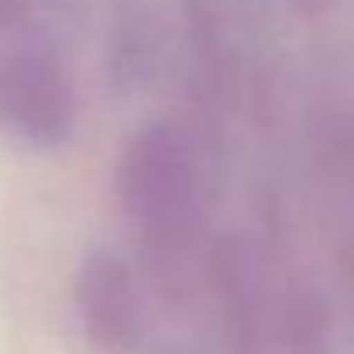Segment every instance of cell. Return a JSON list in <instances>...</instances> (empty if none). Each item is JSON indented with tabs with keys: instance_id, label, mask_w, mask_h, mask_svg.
Here are the masks:
<instances>
[{
	"instance_id": "cell-2",
	"label": "cell",
	"mask_w": 354,
	"mask_h": 354,
	"mask_svg": "<svg viewBox=\"0 0 354 354\" xmlns=\"http://www.w3.org/2000/svg\"><path fill=\"white\" fill-rule=\"evenodd\" d=\"M76 83L38 35H0V131L28 148H62L76 131Z\"/></svg>"
},
{
	"instance_id": "cell-3",
	"label": "cell",
	"mask_w": 354,
	"mask_h": 354,
	"mask_svg": "<svg viewBox=\"0 0 354 354\" xmlns=\"http://www.w3.org/2000/svg\"><path fill=\"white\" fill-rule=\"evenodd\" d=\"M73 303L83 337L104 354L127 351L141 334V289L114 251H90L76 265Z\"/></svg>"
},
{
	"instance_id": "cell-1",
	"label": "cell",
	"mask_w": 354,
	"mask_h": 354,
	"mask_svg": "<svg viewBox=\"0 0 354 354\" xmlns=\"http://www.w3.org/2000/svg\"><path fill=\"white\" fill-rule=\"evenodd\" d=\"M114 196L158 258L183 254L200 221V176L186 138L172 124L148 120L120 145Z\"/></svg>"
},
{
	"instance_id": "cell-5",
	"label": "cell",
	"mask_w": 354,
	"mask_h": 354,
	"mask_svg": "<svg viewBox=\"0 0 354 354\" xmlns=\"http://www.w3.org/2000/svg\"><path fill=\"white\" fill-rule=\"evenodd\" d=\"M35 0H0V35L10 31H24L31 21Z\"/></svg>"
},
{
	"instance_id": "cell-4",
	"label": "cell",
	"mask_w": 354,
	"mask_h": 354,
	"mask_svg": "<svg viewBox=\"0 0 354 354\" xmlns=\"http://www.w3.org/2000/svg\"><path fill=\"white\" fill-rule=\"evenodd\" d=\"M155 62V35H151V17L127 3L120 7L111 35V80L120 93H134L148 83Z\"/></svg>"
}]
</instances>
